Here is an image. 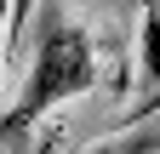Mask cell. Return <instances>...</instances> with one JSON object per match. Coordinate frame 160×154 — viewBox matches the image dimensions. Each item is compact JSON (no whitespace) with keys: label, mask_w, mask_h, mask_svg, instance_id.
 Here are the masks:
<instances>
[{"label":"cell","mask_w":160,"mask_h":154,"mask_svg":"<svg viewBox=\"0 0 160 154\" xmlns=\"http://www.w3.org/2000/svg\"><path fill=\"white\" fill-rule=\"evenodd\" d=\"M92 86H97V46H92V34L80 29L74 17H63L57 6H46V23H40L23 91H17L12 114L0 120V143H17L46 108L69 103V97H80V91H92Z\"/></svg>","instance_id":"6da1fadb"},{"label":"cell","mask_w":160,"mask_h":154,"mask_svg":"<svg viewBox=\"0 0 160 154\" xmlns=\"http://www.w3.org/2000/svg\"><path fill=\"white\" fill-rule=\"evenodd\" d=\"M137 63H143V86L160 91V0H143V29H137Z\"/></svg>","instance_id":"7a4b0ae2"},{"label":"cell","mask_w":160,"mask_h":154,"mask_svg":"<svg viewBox=\"0 0 160 154\" xmlns=\"http://www.w3.org/2000/svg\"><path fill=\"white\" fill-rule=\"evenodd\" d=\"M29 12H34V0H12V23H6V34H12V40L23 34V23H29Z\"/></svg>","instance_id":"3957f363"},{"label":"cell","mask_w":160,"mask_h":154,"mask_svg":"<svg viewBox=\"0 0 160 154\" xmlns=\"http://www.w3.org/2000/svg\"><path fill=\"white\" fill-rule=\"evenodd\" d=\"M103 154H154V143H143V148H126V143H114V148H103Z\"/></svg>","instance_id":"277c9868"},{"label":"cell","mask_w":160,"mask_h":154,"mask_svg":"<svg viewBox=\"0 0 160 154\" xmlns=\"http://www.w3.org/2000/svg\"><path fill=\"white\" fill-rule=\"evenodd\" d=\"M6 23H12V0H0V34H6Z\"/></svg>","instance_id":"5b68a950"}]
</instances>
